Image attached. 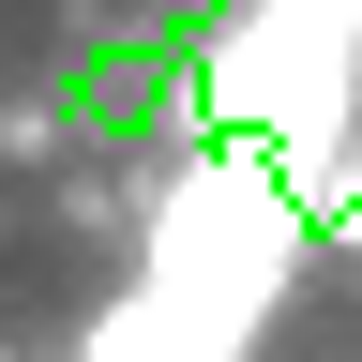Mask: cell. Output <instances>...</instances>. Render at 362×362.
Masks as SVG:
<instances>
[{
    "mask_svg": "<svg viewBox=\"0 0 362 362\" xmlns=\"http://www.w3.org/2000/svg\"><path fill=\"white\" fill-rule=\"evenodd\" d=\"M0 362H16V332H0Z\"/></svg>",
    "mask_w": 362,
    "mask_h": 362,
    "instance_id": "1",
    "label": "cell"
}]
</instances>
